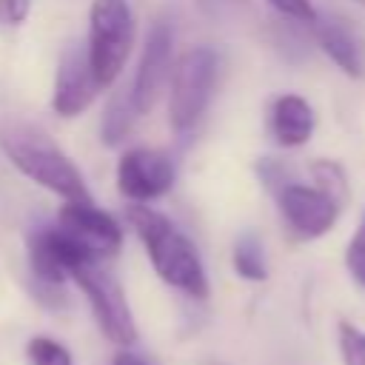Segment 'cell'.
<instances>
[{"mask_svg":"<svg viewBox=\"0 0 365 365\" xmlns=\"http://www.w3.org/2000/svg\"><path fill=\"white\" fill-rule=\"evenodd\" d=\"M111 365H148V359H143L140 354H134V351L123 348V351L114 356V362H111Z\"/></svg>","mask_w":365,"mask_h":365,"instance_id":"cell-22","label":"cell"},{"mask_svg":"<svg viewBox=\"0 0 365 365\" xmlns=\"http://www.w3.org/2000/svg\"><path fill=\"white\" fill-rule=\"evenodd\" d=\"M220 71V54L214 46H191L171 66L168 88V125L177 134L191 131L205 114Z\"/></svg>","mask_w":365,"mask_h":365,"instance_id":"cell-4","label":"cell"},{"mask_svg":"<svg viewBox=\"0 0 365 365\" xmlns=\"http://www.w3.org/2000/svg\"><path fill=\"white\" fill-rule=\"evenodd\" d=\"M171 66H174V29H171V23L157 20V23H151V29L145 34L143 54H140V63H137V71H134V80L128 88L137 114H148L157 106V100L171 77Z\"/></svg>","mask_w":365,"mask_h":365,"instance_id":"cell-8","label":"cell"},{"mask_svg":"<svg viewBox=\"0 0 365 365\" xmlns=\"http://www.w3.org/2000/svg\"><path fill=\"white\" fill-rule=\"evenodd\" d=\"M339 354L342 365H365V331L345 319L339 322Z\"/></svg>","mask_w":365,"mask_h":365,"instance_id":"cell-18","label":"cell"},{"mask_svg":"<svg viewBox=\"0 0 365 365\" xmlns=\"http://www.w3.org/2000/svg\"><path fill=\"white\" fill-rule=\"evenodd\" d=\"M277 194V208L285 228L297 240H317L328 234L339 217V205L311 182H285Z\"/></svg>","mask_w":365,"mask_h":365,"instance_id":"cell-9","label":"cell"},{"mask_svg":"<svg viewBox=\"0 0 365 365\" xmlns=\"http://www.w3.org/2000/svg\"><path fill=\"white\" fill-rule=\"evenodd\" d=\"M31 11V0H0V23L20 26Z\"/></svg>","mask_w":365,"mask_h":365,"instance_id":"cell-21","label":"cell"},{"mask_svg":"<svg viewBox=\"0 0 365 365\" xmlns=\"http://www.w3.org/2000/svg\"><path fill=\"white\" fill-rule=\"evenodd\" d=\"M0 148L6 160L31 182L40 188L68 200H91L86 180L80 168L71 163V157L37 125L9 120L0 128Z\"/></svg>","mask_w":365,"mask_h":365,"instance_id":"cell-2","label":"cell"},{"mask_svg":"<svg viewBox=\"0 0 365 365\" xmlns=\"http://www.w3.org/2000/svg\"><path fill=\"white\" fill-rule=\"evenodd\" d=\"M57 225L71 234L94 259L114 257L123 248V225L91 200H68L57 214Z\"/></svg>","mask_w":365,"mask_h":365,"instance_id":"cell-10","label":"cell"},{"mask_svg":"<svg viewBox=\"0 0 365 365\" xmlns=\"http://www.w3.org/2000/svg\"><path fill=\"white\" fill-rule=\"evenodd\" d=\"M137 108H134V100H131V91L128 88H120L108 97L106 103V111H103V120H100V140L108 145V148H117L123 145L131 131H134V123H137Z\"/></svg>","mask_w":365,"mask_h":365,"instance_id":"cell-14","label":"cell"},{"mask_svg":"<svg viewBox=\"0 0 365 365\" xmlns=\"http://www.w3.org/2000/svg\"><path fill=\"white\" fill-rule=\"evenodd\" d=\"M317 34V43L322 48V54L348 77L362 80L365 77V37L359 34V29L339 17H317V23L311 26Z\"/></svg>","mask_w":365,"mask_h":365,"instance_id":"cell-12","label":"cell"},{"mask_svg":"<svg viewBox=\"0 0 365 365\" xmlns=\"http://www.w3.org/2000/svg\"><path fill=\"white\" fill-rule=\"evenodd\" d=\"M100 83L91 74L86 46H68L60 54L57 71H54V88H51V108L63 120H74L83 111L91 108V103L100 94Z\"/></svg>","mask_w":365,"mask_h":365,"instance_id":"cell-11","label":"cell"},{"mask_svg":"<svg viewBox=\"0 0 365 365\" xmlns=\"http://www.w3.org/2000/svg\"><path fill=\"white\" fill-rule=\"evenodd\" d=\"M231 265L237 271V277L248 279V282H262L268 277V262H265V248L254 234H242L234 242L231 251Z\"/></svg>","mask_w":365,"mask_h":365,"instance_id":"cell-15","label":"cell"},{"mask_svg":"<svg viewBox=\"0 0 365 365\" xmlns=\"http://www.w3.org/2000/svg\"><path fill=\"white\" fill-rule=\"evenodd\" d=\"M308 174H311V185L319 188L325 197H331L339 208L348 202V194H351L348 174H345V168L336 160H322V157L311 160L308 163Z\"/></svg>","mask_w":365,"mask_h":365,"instance_id":"cell-16","label":"cell"},{"mask_svg":"<svg viewBox=\"0 0 365 365\" xmlns=\"http://www.w3.org/2000/svg\"><path fill=\"white\" fill-rule=\"evenodd\" d=\"M71 279L86 294L91 314H94L100 331L106 334V339H111L120 348L134 345L137 322L131 317V308H128V299H125L120 282L106 268H100V262H83L80 268L71 271Z\"/></svg>","mask_w":365,"mask_h":365,"instance_id":"cell-5","label":"cell"},{"mask_svg":"<svg viewBox=\"0 0 365 365\" xmlns=\"http://www.w3.org/2000/svg\"><path fill=\"white\" fill-rule=\"evenodd\" d=\"M356 3H365V0H356Z\"/></svg>","mask_w":365,"mask_h":365,"instance_id":"cell-23","label":"cell"},{"mask_svg":"<svg viewBox=\"0 0 365 365\" xmlns=\"http://www.w3.org/2000/svg\"><path fill=\"white\" fill-rule=\"evenodd\" d=\"M134 11L128 0H94L88 9L86 57L100 88H108L125 68L134 46Z\"/></svg>","mask_w":365,"mask_h":365,"instance_id":"cell-3","label":"cell"},{"mask_svg":"<svg viewBox=\"0 0 365 365\" xmlns=\"http://www.w3.org/2000/svg\"><path fill=\"white\" fill-rule=\"evenodd\" d=\"M83 262H100V259H94L60 225H43L29 234V268L40 285L60 288L66 279H71V271L80 268Z\"/></svg>","mask_w":365,"mask_h":365,"instance_id":"cell-7","label":"cell"},{"mask_svg":"<svg viewBox=\"0 0 365 365\" xmlns=\"http://www.w3.org/2000/svg\"><path fill=\"white\" fill-rule=\"evenodd\" d=\"M125 220L140 237L151 259V268L165 285L194 299L208 297V277H205V265L200 259L197 245L163 211L143 202H131L125 211Z\"/></svg>","mask_w":365,"mask_h":365,"instance_id":"cell-1","label":"cell"},{"mask_svg":"<svg viewBox=\"0 0 365 365\" xmlns=\"http://www.w3.org/2000/svg\"><path fill=\"white\" fill-rule=\"evenodd\" d=\"M268 3H271L282 17H291V20L305 23V26H314L317 17H319V11L314 9L311 0H268Z\"/></svg>","mask_w":365,"mask_h":365,"instance_id":"cell-20","label":"cell"},{"mask_svg":"<svg viewBox=\"0 0 365 365\" xmlns=\"http://www.w3.org/2000/svg\"><path fill=\"white\" fill-rule=\"evenodd\" d=\"M26 354L31 365H74L71 351L51 336H31L26 345Z\"/></svg>","mask_w":365,"mask_h":365,"instance_id":"cell-17","label":"cell"},{"mask_svg":"<svg viewBox=\"0 0 365 365\" xmlns=\"http://www.w3.org/2000/svg\"><path fill=\"white\" fill-rule=\"evenodd\" d=\"M345 268H348V274L354 277V282L365 288V217H362L359 228L354 231V237L348 240V248H345Z\"/></svg>","mask_w":365,"mask_h":365,"instance_id":"cell-19","label":"cell"},{"mask_svg":"<svg viewBox=\"0 0 365 365\" xmlns=\"http://www.w3.org/2000/svg\"><path fill=\"white\" fill-rule=\"evenodd\" d=\"M114 177H117L120 197H125L128 202L148 205L151 200H160L163 194H168L174 188L177 168L165 151L148 148V145H134L120 154Z\"/></svg>","mask_w":365,"mask_h":365,"instance_id":"cell-6","label":"cell"},{"mask_svg":"<svg viewBox=\"0 0 365 365\" xmlns=\"http://www.w3.org/2000/svg\"><path fill=\"white\" fill-rule=\"evenodd\" d=\"M314 125H317L314 106L302 94L285 91V94L274 97V103L268 108V131L277 145H282V148L305 145L314 134Z\"/></svg>","mask_w":365,"mask_h":365,"instance_id":"cell-13","label":"cell"}]
</instances>
